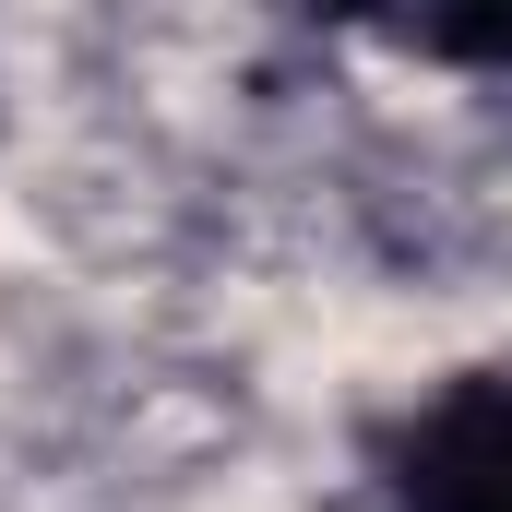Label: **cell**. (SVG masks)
I'll list each match as a JSON object with an SVG mask.
<instances>
[{
	"mask_svg": "<svg viewBox=\"0 0 512 512\" xmlns=\"http://www.w3.org/2000/svg\"><path fill=\"white\" fill-rule=\"evenodd\" d=\"M393 48H417V60H465V72H501V84H512V12H453V24H393Z\"/></svg>",
	"mask_w": 512,
	"mask_h": 512,
	"instance_id": "2",
	"label": "cell"
},
{
	"mask_svg": "<svg viewBox=\"0 0 512 512\" xmlns=\"http://www.w3.org/2000/svg\"><path fill=\"white\" fill-rule=\"evenodd\" d=\"M382 512H512V358L417 393L393 417Z\"/></svg>",
	"mask_w": 512,
	"mask_h": 512,
	"instance_id": "1",
	"label": "cell"
}]
</instances>
